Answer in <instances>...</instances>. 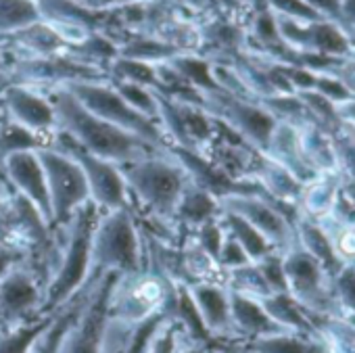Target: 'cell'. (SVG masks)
<instances>
[{
	"mask_svg": "<svg viewBox=\"0 0 355 353\" xmlns=\"http://www.w3.org/2000/svg\"><path fill=\"white\" fill-rule=\"evenodd\" d=\"M268 316L286 332L318 336V330L313 326V316L303 309L288 293H272L263 299H259Z\"/></svg>",
	"mask_w": 355,
	"mask_h": 353,
	"instance_id": "24",
	"label": "cell"
},
{
	"mask_svg": "<svg viewBox=\"0 0 355 353\" xmlns=\"http://www.w3.org/2000/svg\"><path fill=\"white\" fill-rule=\"evenodd\" d=\"M0 119H3V117H0Z\"/></svg>",
	"mask_w": 355,
	"mask_h": 353,
	"instance_id": "50",
	"label": "cell"
},
{
	"mask_svg": "<svg viewBox=\"0 0 355 353\" xmlns=\"http://www.w3.org/2000/svg\"><path fill=\"white\" fill-rule=\"evenodd\" d=\"M173 69H175V74L180 76V78L189 80L191 84H195V86H199L203 90H209V92L220 90V84L214 80L209 65L203 63V61H199V59H191V57L175 59Z\"/></svg>",
	"mask_w": 355,
	"mask_h": 353,
	"instance_id": "35",
	"label": "cell"
},
{
	"mask_svg": "<svg viewBox=\"0 0 355 353\" xmlns=\"http://www.w3.org/2000/svg\"><path fill=\"white\" fill-rule=\"evenodd\" d=\"M0 103H3V111L7 113L5 119L28 128L30 132L40 134L49 140H53V136L57 134V117L53 105L32 90L7 86L3 90V96H0Z\"/></svg>",
	"mask_w": 355,
	"mask_h": 353,
	"instance_id": "15",
	"label": "cell"
},
{
	"mask_svg": "<svg viewBox=\"0 0 355 353\" xmlns=\"http://www.w3.org/2000/svg\"><path fill=\"white\" fill-rule=\"evenodd\" d=\"M175 284L178 282L146 268L119 274L109 299V318L119 324L136 326L159 311L171 313Z\"/></svg>",
	"mask_w": 355,
	"mask_h": 353,
	"instance_id": "5",
	"label": "cell"
},
{
	"mask_svg": "<svg viewBox=\"0 0 355 353\" xmlns=\"http://www.w3.org/2000/svg\"><path fill=\"white\" fill-rule=\"evenodd\" d=\"M222 347L230 353H326V345L320 338V334L307 336L297 332H278L270 336L241 341L236 347Z\"/></svg>",
	"mask_w": 355,
	"mask_h": 353,
	"instance_id": "22",
	"label": "cell"
},
{
	"mask_svg": "<svg viewBox=\"0 0 355 353\" xmlns=\"http://www.w3.org/2000/svg\"><path fill=\"white\" fill-rule=\"evenodd\" d=\"M263 155L268 159L276 161L278 165H282L284 169H288L303 187L320 175L315 171V167L307 161V157L301 148V142H299V130L295 126L278 121Z\"/></svg>",
	"mask_w": 355,
	"mask_h": 353,
	"instance_id": "18",
	"label": "cell"
},
{
	"mask_svg": "<svg viewBox=\"0 0 355 353\" xmlns=\"http://www.w3.org/2000/svg\"><path fill=\"white\" fill-rule=\"evenodd\" d=\"M101 209L88 201L73 212L69 222L57 230L59 251L53 276L44 289V301L40 316L57 313L69 299H73L88 282L92 234Z\"/></svg>",
	"mask_w": 355,
	"mask_h": 353,
	"instance_id": "2",
	"label": "cell"
},
{
	"mask_svg": "<svg viewBox=\"0 0 355 353\" xmlns=\"http://www.w3.org/2000/svg\"><path fill=\"white\" fill-rule=\"evenodd\" d=\"M351 326H353V330H355V313H347V316H343Z\"/></svg>",
	"mask_w": 355,
	"mask_h": 353,
	"instance_id": "48",
	"label": "cell"
},
{
	"mask_svg": "<svg viewBox=\"0 0 355 353\" xmlns=\"http://www.w3.org/2000/svg\"><path fill=\"white\" fill-rule=\"evenodd\" d=\"M117 272H107L96 278L86 295V301L63 334L57 353H105L109 328V299L117 282Z\"/></svg>",
	"mask_w": 355,
	"mask_h": 353,
	"instance_id": "8",
	"label": "cell"
},
{
	"mask_svg": "<svg viewBox=\"0 0 355 353\" xmlns=\"http://www.w3.org/2000/svg\"><path fill=\"white\" fill-rule=\"evenodd\" d=\"M142 268V239L134 209L128 207L117 212H101L92 234L88 282L101 278L107 272L132 274Z\"/></svg>",
	"mask_w": 355,
	"mask_h": 353,
	"instance_id": "4",
	"label": "cell"
},
{
	"mask_svg": "<svg viewBox=\"0 0 355 353\" xmlns=\"http://www.w3.org/2000/svg\"><path fill=\"white\" fill-rule=\"evenodd\" d=\"M330 138H332L338 173L345 180L355 182V132L338 128L330 134Z\"/></svg>",
	"mask_w": 355,
	"mask_h": 353,
	"instance_id": "33",
	"label": "cell"
},
{
	"mask_svg": "<svg viewBox=\"0 0 355 353\" xmlns=\"http://www.w3.org/2000/svg\"><path fill=\"white\" fill-rule=\"evenodd\" d=\"M295 236H297V245L305 249L326 270L330 278L345 266V259L336 251L330 234L315 220L299 214V218L295 220Z\"/></svg>",
	"mask_w": 355,
	"mask_h": 353,
	"instance_id": "21",
	"label": "cell"
},
{
	"mask_svg": "<svg viewBox=\"0 0 355 353\" xmlns=\"http://www.w3.org/2000/svg\"><path fill=\"white\" fill-rule=\"evenodd\" d=\"M53 316H40L17 328H0V353H32L40 334L49 328Z\"/></svg>",
	"mask_w": 355,
	"mask_h": 353,
	"instance_id": "28",
	"label": "cell"
},
{
	"mask_svg": "<svg viewBox=\"0 0 355 353\" xmlns=\"http://www.w3.org/2000/svg\"><path fill=\"white\" fill-rule=\"evenodd\" d=\"M115 74L119 76V78H125L130 84H140V86H144V84H155L157 82V71L150 67V65H146V63H140V61H132V59H119L117 63H115Z\"/></svg>",
	"mask_w": 355,
	"mask_h": 353,
	"instance_id": "38",
	"label": "cell"
},
{
	"mask_svg": "<svg viewBox=\"0 0 355 353\" xmlns=\"http://www.w3.org/2000/svg\"><path fill=\"white\" fill-rule=\"evenodd\" d=\"M207 345L195 341L191 334H187L180 326L178 330V336H175V347H173V353H205Z\"/></svg>",
	"mask_w": 355,
	"mask_h": 353,
	"instance_id": "43",
	"label": "cell"
},
{
	"mask_svg": "<svg viewBox=\"0 0 355 353\" xmlns=\"http://www.w3.org/2000/svg\"><path fill=\"white\" fill-rule=\"evenodd\" d=\"M345 21L355 26V0H340V15Z\"/></svg>",
	"mask_w": 355,
	"mask_h": 353,
	"instance_id": "46",
	"label": "cell"
},
{
	"mask_svg": "<svg viewBox=\"0 0 355 353\" xmlns=\"http://www.w3.org/2000/svg\"><path fill=\"white\" fill-rule=\"evenodd\" d=\"M44 286L28 266H17L0 278V328H17L40 318Z\"/></svg>",
	"mask_w": 355,
	"mask_h": 353,
	"instance_id": "12",
	"label": "cell"
},
{
	"mask_svg": "<svg viewBox=\"0 0 355 353\" xmlns=\"http://www.w3.org/2000/svg\"><path fill=\"white\" fill-rule=\"evenodd\" d=\"M255 264H257V268H259V272H261V276H263V280L272 293H288L280 251H272L270 255H266L263 259H259Z\"/></svg>",
	"mask_w": 355,
	"mask_h": 353,
	"instance_id": "36",
	"label": "cell"
},
{
	"mask_svg": "<svg viewBox=\"0 0 355 353\" xmlns=\"http://www.w3.org/2000/svg\"><path fill=\"white\" fill-rule=\"evenodd\" d=\"M218 216H220L218 199L189 180L184 191H182L180 201H178V207H175V216H173L175 226L187 228V230H195L201 224L218 220Z\"/></svg>",
	"mask_w": 355,
	"mask_h": 353,
	"instance_id": "23",
	"label": "cell"
},
{
	"mask_svg": "<svg viewBox=\"0 0 355 353\" xmlns=\"http://www.w3.org/2000/svg\"><path fill=\"white\" fill-rule=\"evenodd\" d=\"M288 295L311 316H343L334 295L332 278L326 270L299 245L282 253Z\"/></svg>",
	"mask_w": 355,
	"mask_h": 353,
	"instance_id": "10",
	"label": "cell"
},
{
	"mask_svg": "<svg viewBox=\"0 0 355 353\" xmlns=\"http://www.w3.org/2000/svg\"><path fill=\"white\" fill-rule=\"evenodd\" d=\"M36 155L40 159L46 178L49 201L53 212L51 226L61 228L69 222V218L78 207L90 201L88 182L84 178L80 163L63 148L55 144H46L36 148Z\"/></svg>",
	"mask_w": 355,
	"mask_h": 353,
	"instance_id": "6",
	"label": "cell"
},
{
	"mask_svg": "<svg viewBox=\"0 0 355 353\" xmlns=\"http://www.w3.org/2000/svg\"><path fill=\"white\" fill-rule=\"evenodd\" d=\"M205 353H230L228 349H224L222 345H211V347H207L205 349Z\"/></svg>",
	"mask_w": 355,
	"mask_h": 353,
	"instance_id": "47",
	"label": "cell"
},
{
	"mask_svg": "<svg viewBox=\"0 0 355 353\" xmlns=\"http://www.w3.org/2000/svg\"><path fill=\"white\" fill-rule=\"evenodd\" d=\"M115 90H117V94H119L132 109H136V111L142 113L144 117L157 121L159 105H157V96H155V94H150V92H148L146 88H142L140 84H130V82H121Z\"/></svg>",
	"mask_w": 355,
	"mask_h": 353,
	"instance_id": "34",
	"label": "cell"
},
{
	"mask_svg": "<svg viewBox=\"0 0 355 353\" xmlns=\"http://www.w3.org/2000/svg\"><path fill=\"white\" fill-rule=\"evenodd\" d=\"M272 7L284 17V19H293L299 24H313V21H322V17L307 7L303 0H270Z\"/></svg>",
	"mask_w": 355,
	"mask_h": 353,
	"instance_id": "40",
	"label": "cell"
},
{
	"mask_svg": "<svg viewBox=\"0 0 355 353\" xmlns=\"http://www.w3.org/2000/svg\"><path fill=\"white\" fill-rule=\"evenodd\" d=\"M80 103L84 109H88L92 115L121 128L128 134H134L138 138H142L144 142L165 150L167 148V140L165 134L161 130V126L155 119L144 117L142 113H138L136 109H132L113 88H105L98 86L94 82H78V84H69L67 88Z\"/></svg>",
	"mask_w": 355,
	"mask_h": 353,
	"instance_id": "9",
	"label": "cell"
},
{
	"mask_svg": "<svg viewBox=\"0 0 355 353\" xmlns=\"http://www.w3.org/2000/svg\"><path fill=\"white\" fill-rule=\"evenodd\" d=\"M49 144H55L69 153L82 167L84 178L88 182V193L90 201L101 209V212H117V209H128L132 207L130 203V193L123 182V175L115 163H109L101 157H94L86 153L82 146L71 142L65 134L57 132Z\"/></svg>",
	"mask_w": 355,
	"mask_h": 353,
	"instance_id": "11",
	"label": "cell"
},
{
	"mask_svg": "<svg viewBox=\"0 0 355 353\" xmlns=\"http://www.w3.org/2000/svg\"><path fill=\"white\" fill-rule=\"evenodd\" d=\"M332 295L343 316L355 313V261H345L332 276Z\"/></svg>",
	"mask_w": 355,
	"mask_h": 353,
	"instance_id": "32",
	"label": "cell"
},
{
	"mask_svg": "<svg viewBox=\"0 0 355 353\" xmlns=\"http://www.w3.org/2000/svg\"><path fill=\"white\" fill-rule=\"evenodd\" d=\"M117 167L123 175L128 193L138 199L144 214L150 220L178 228L173 216L189 178L171 155L163 150Z\"/></svg>",
	"mask_w": 355,
	"mask_h": 353,
	"instance_id": "3",
	"label": "cell"
},
{
	"mask_svg": "<svg viewBox=\"0 0 355 353\" xmlns=\"http://www.w3.org/2000/svg\"><path fill=\"white\" fill-rule=\"evenodd\" d=\"M224 286L228 291H234V293H241V295H247L253 299H263V297L272 295V291L266 284L257 264H253V261L226 272L224 274Z\"/></svg>",
	"mask_w": 355,
	"mask_h": 353,
	"instance_id": "30",
	"label": "cell"
},
{
	"mask_svg": "<svg viewBox=\"0 0 355 353\" xmlns=\"http://www.w3.org/2000/svg\"><path fill=\"white\" fill-rule=\"evenodd\" d=\"M40 11L32 0H0V32H19L38 24Z\"/></svg>",
	"mask_w": 355,
	"mask_h": 353,
	"instance_id": "31",
	"label": "cell"
},
{
	"mask_svg": "<svg viewBox=\"0 0 355 353\" xmlns=\"http://www.w3.org/2000/svg\"><path fill=\"white\" fill-rule=\"evenodd\" d=\"M5 84H7V76L0 71V86H5Z\"/></svg>",
	"mask_w": 355,
	"mask_h": 353,
	"instance_id": "49",
	"label": "cell"
},
{
	"mask_svg": "<svg viewBox=\"0 0 355 353\" xmlns=\"http://www.w3.org/2000/svg\"><path fill=\"white\" fill-rule=\"evenodd\" d=\"M218 222H220V226H222V230L230 236V239H234L243 249H245V253L249 255V259L255 264V261H259V259H263L266 255H270L272 251H276L249 222H245L243 218H239V216H234V214H228V212H220V216H218Z\"/></svg>",
	"mask_w": 355,
	"mask_h": 353,
	"instance_id": "26",
	"label": "cell"
},
{
	"mask_svg": "<svg viewBox=\"0 0 355 353\" xmlns=\"http://www.w3.org/2000/svg\"><path fill=\"white\" fill-rule=\"evenodd\" d=\"M51 140L30 132L28 128H21L9 119H0V163L9 155L21 153V150H36L40 146H46Z\"/></svg>",
	"mask_w": 355,
	"mask_h": 353,
	"instance_id": "29",
	"label": "cell"
},
{
	"mask_svg": "<svg viewBox=\"0 0 355 353\" xmlns=\"http://www.w3.org/2000/svg\"><path fill=\"white\" fill-rule=\"evenodd\" d=\"M187 291L207 328L211 338L234 341V326L230 316V293L222 282H189Z\"/></svg>",
	"mask_w": 355,
	"mask_h": 353,
	"instance_id": "16",
	"label": "cell"
},
{
	"mask_svg": "<svg viewBox=\"0 0 355 353\" xmlns=\"http://www.w3.org/2000/svg\"><path fill=\"white\" fill-rule=\"evenodd\" d=\"M220 212L234 214L249 222L276 251L284 253L297 245L295 220L299 218L297 207L282 205L270 199L263 191L255 195H228L218 199Z\"/></svg>",
	"mask_w": 355,
	"mask_h": 353,
	"instance_id": "7",
	"label": "cell"
},
{
	"mask_svg": "<svg viewBox=\"0 0 355 353\" xmlns=\"http://www.w3.org/2000/svg\"><path fill=\"white\" fill-rule=\"evenodd\" d=\"M278 36L303 51L326 55V57H340L349 51V42L343 32L328 24V21H313V24H299L293 19H276Z\"/></svg>",
	"mask_w": 355,
	"mask_h": 353,
	"instance_id": "17",
	"label": "cell"
},
{
	"mask_svg": "<svg viewBox=\"0 0 355 353\" xmlns=\"http://www.w3.org/2000/svg\"><path fill=\"white\" fill-rule=\"evenodd\" d=\"M173 53H175V49H171L169 44H163L157 40H136L130 46H125L123 59L146 63V59H163V57H169Z\"/></svg>",
	"mask_w": 355,
	"mask_h": 353,
	"instance_id": "37",
	"label": "cell"
},
{
	"mask_svg": "<svg viewBox=\"0 0 355 353\" xmlns=\"http://www.w3.org/2000/svg\"><path fill=\"white\" fill-rule=\"evenodd\" d=\"M76 3H80L82 9H105V7H113V5H130L134 3V0H76Z\"/></svg>",
	"mask_w": 355,
	"mask_h": 353,
	"instance_id": "45",
	"label": "cell"
},
{
	"mask_svg": "<svg viewBox=\"0 0 355 353\" xmlns=\"http://www.w3.org/2000/svg\"><path fill=\"white\" fill-rule=\"evenodd\" d=\"M216 261H218V266H220V270L224 274L230 272V270H234V268H241V266L251 264V259L245 253V249L234 239H230L226 232H224V243L220 247V253H218V259Z\"/></svg>",
	"mask_w": 355,
	"mask_h": 353,
	"instance_id": "41",
	"label": "cell"
},
{
	"mask_svg": "<svg viewBox=\"0 0 355 353\" xmlns=\"http://www.w3.org/2000/svg\"><path fill=\"white\" fill-rule=\"evenodd\" d=\"M320 17H338L340 15V0H303Z\"/></svg>",
	"mask_w": 355,
	"mask_h": 353,
	"instance_id": "44",
	"label": "cell"
},
{
	"mask_svg": "<svg viewBox=\"0 0 355 353\" xmlns=\"http://www.w3.org/2000/svg\"><path fill=\"white\" fill-rule=\"evenodd\" d=\"M26 264V255L11 247V245H5V243H0V278H3L5 274H9L13 268Z\"/></svg>",
	"mask_w": 355,
	"mask_h": 353,
	"instance_id": "42",
	"label": "cell"
},
{
	"mask_svg": "<svg viewBox=\"0 0 355 353\" xmlns=\"http://www.w3.org/2000/svg\"><path fill=\"white\" fill-rule=\"evenodd\" d=\"M251 178L261 187V191L270 199H274V201H278L282 205L299 209V199H301V193H303V184L295 178L288 169H284L276 161L268 159L263 153H257V157L253 161Z\"/></svg>",
	"mask_w": 355,
	"mask_h": 353,
	"instance_id": "19",
	"label": "cell"
},
{
	"mask_svg": "<svg viewBox=\"0 0 355 353\" xmlns=\"http://www.w3.org/2000/svg\"><path fill=\"white\" fill-rule=\"evenodd\" d=\"M230 293V316H232V326H234V334L239 341H251V338H259V336H270V334H278V332H286L284 328H280L263 309V305L259 303V299L234 293Z\"/></svg>",
	"mask_w": 355,
	"mask_h": 353,
	"instance_id": "20",
	"label": "cell"
},
{
	"mask_svg": "<svg viewBox=\"0 0 355 353\" xmlns=\"http://www.w3.org/2000/svg\"><path fill=\"white\" fill-rule=\"evenodd\" d=\"M326 353H355V330L343 316H313Z\"/></svg>",
	"mask_w": 355,
	"mask_h": 353,
	"instance_id": "27",
	"label": "cell"
},
{
	"mask_svg": "<svg viewBox=\"0 0 355 353\" xmlns=\"http://www.w3.org/2000/svg\"><path fill=\"white\" fill-rule=\"evenodd\" d=\"M340 173H320L315 180L303 187L301 199H299V214L307 216L311 220H320L328 216L332 201L338 193L340 187Z\"/></svg>",
	"mask_w": 355,
	"mask_h": 353,
	"instance_id": "25",
	"label": "cell"
},
{
	"mask_svg": "<svg viewBox=\"0 0 355 353\" xmlns=\"http://www.w3.org/2000/svg\"><path fill=\"white\" fill-rule=\"evenodd\" d=\"M0 171H3L5 180L9 182L13 193L28 199L42 214V218L51 224L53 212H51V201H49V189H46L44 169L40 165L36 150H21V153L9 155L0 163Z\"/></svg>",
	"mask_w": 355,
	"mask_h": 353,
	"instance_id": "13",
	"label": "cell"
},
{
	"mask_svg": "<svg viewBox=\"0 0 355 353\" xmlns=\"http://www.w3.org/2000/svg\"><path fill=\"white\" fill-rule=\"evenodd\" d=\"M51 105L57 117V132L65 134L86 153L101 157L109 163L123 165L155 153H163L161 148L144 142L142 138L128 134L121 128L92 115L69 90L55 92Z\"/></svg>",
	"mask_w": 355,
	"mask_h": 353,
	"instance_id": "1",
	"label": "cell"
},
{
	"mask_svg": "<svg viewBox=\"0 0 355 353\" xmlns=\"http://www.w3.org/2000/svg\"><path fill=\"white\" fill-rule=\"evenodd\" d=\"M218 117L220 123L232 130L236 136H241L249 146H253L259 153H266V146L270 142V136L276 128V119L268 109L236 101V98H218Z\"/></svg>",
	"mask_w": 355,
	"mask_h": 353,
	"instance_id": "14",
	"label": "cell"
},
{
	"mask_svg": "<svg viewBox=\"0 0 355 353\" xmlns=\"http://www.w3.org/2000/svg\"><path fill=\"white\" fill-rule=\"evenodd\" d=\"M313 92H318L320 96L328 98V101H330L332 105H336V107L353 98L351 88H349L343 80L332 78V76H315Z\"/></svg>",
	"mask_w": 355,
	"mask_h": 353,
	"instance_id": "39",
	"label": "cell"
}]
</instances>
